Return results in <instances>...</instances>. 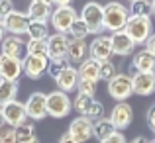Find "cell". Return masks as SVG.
<instances>
[{
	"label": "cell",
	"instance_id": "6da1fadb",
	"mask_svg": "<svg viewBox=\"0 0 155 143\" xmlns=\"http://www.w3.org/2000/svg\"><path fill=\"white\" fill-rule=\"evenodd\" d=\"M53 6V14H51V26L55 28L57 34L67 35L71 26L75 24V20L79 18L77 10L71 6V2H51Z\"/></svg>",
	"mask_w": 155,
	"mask_h": 143
},
{
	"label": "cell",
	"instance_id": "7a4b0ae2",
	"mask_svg": "<svg viewBox=\"0 0 155 143\" xmlns=\"http://www.w3.org/2000/svg\"><path fill=\"white\" fill-rule=\"evenodd\" d=\"M128 20H130V10L124 4L110 2L104 6V30H108L110 34L124 31Z\"/></svg>",
	"mask_w": 155,
	"mask_h": 143
},
{
	"label": "cell",
	"instance_id": "3957f363",
	"mask_svg": "<svg viewBox=\"0 0 155 143\" xmlns=\"http://www.w3.org/2000/svg\"><path fill=\"white\" fill-rule=\"evenodd\" d=\"M126 34L134 39L136 45H143L149 41L153 35V24L149 18H137V16H130L128 24H126Z\"/></svg>",
	"mask_w": 155,
	"mask_h": 143
},
{
	"label": "cell",
	"instance_id": "277c9868",
	"mask_svg": "<svg viewBox=\"0 0 155 143\" xmlns=\"http://www.w3.org/2000/svg\"><path fill=\"white\" fill-rule=\"evenodd\" d=\"M81 18L87 22L91 34L100 35L104 31V6L96 2H87L81 10Z\"/></svg>",
	"mask_w": 155,
	"mask_h": 143
},
{
	"label": "cell",
	"instance_id": "5b68a950",
	"mask_svg": "<svg viewBox=\"0 0 155 143\" xmlns=\"http://www.w3.org/2000/svg\"><path fill=\"white\" fill-rule=\"evenodd\" d=\"M108 94L118 102H126L130 96L134 94V83L132 76L124 75V73H118L112 80L108 83Z\"/></svg>",
	"mask_w": 155,
	"mask_h": 143
},
{
	"label": "cell",
	"instance_id": "8992f818",
	"mask_svg": "<svg viewBox=\"0 0 155 143\" xmlns=\"http://www.w3.org/2000/svg\"><path fill=\"white\" fill-rule=\"evenodd\" d=\"M4 26V30L8 31L10 35H26L28 34V28H30V16L28 12H20V10H12L10 14L6 16L4 20H0Z\"/></svg>",
	"mask_w": 155,
	"mask_h": 143
},
{
	"label": "cell",
	"instance_id": "52a82bcc",
	"mask_svg": "<svg viewBox=\"0 0 155 143\" xmlns=\"http://www.w3.org/2000/svg\"><path fill=\"white\" fill-rule=\"evenodd\" d=\"M73 108V102L69 94L61 90H53L47 94V114L51 118H65Z\"/></svg>",
	"mask_w": 155,
	"mask_h": 143
},
{
	"label": "cell",
	"instance_id": "ba28073f",
	"mask_svg": "<svg viewBox=\"0 0 155 143\" xmlns=\"http://www.w3.org/2000/svg\"><path fill=\"white\" fill-rule=\"evenodd\" d=\"M2 116H4V124H8V128H14V129L28 122L26 106L20 100H14L10 104L2 106Z\"/></svg>",
	"mask_w": 155,
	"mask_h": 143
},
{
	"label": "cell",
	"instance_id": "9c48e42d",
	"mask_svg": "<svg viewBox=\"0 0 155 143\" xmlns=\"http://www.w3.org/2000/svg\"><path fill=\"white\" fill-rule=\"evenodd\" d=\"M26 114L30 120L38 122V120H43L45 116H49L47 114V94H43V92H34V94H30V98L26 100Z\"/></svg>",
	"mask_w": 155,
	"mask_h": 143
},
{
	"label": "cell",
	"instance_id": "30bf717a",
	"mask_svg": "<svg viewBox=\"0 0 155 143\" xmlns=\"http://www.w3.org/2000/svg\"><path fill=\"white\" fill-rule=\"evenodd\" d=\"M88 55H91L92 59H96L98 63L110 61V57L114 55L110 35H98V37L92 39V43L88 45Z\"/></svg>",
	"mask_w": 155,
	"mask_h": 143
},
{
	"label": "cell",
	"instance_id": "8fae6325",
	"mask_svg": "<svg viewBox=\"0 0 155 143\" xmlns=\"http://www.w3.org/2000/svg\"><path fill=\"white\" fill-rule=\"evenodd\" d=\"M24 65V73H26L28 79H39L47 73L49 69V59L47 57H35V55H26L22 59Z\"/></svg>",
	"mask_w": 155,
	"mask_h": 143
},
{
	"label": "cell",
	"instance_id": "7c38bea8",
	"mask_svg": "<svg viewBox=\"0 0 155 143\" xmlns=\"http://www.w3.org/2000/svg\"><path fill=\"white\" fill-rule=\"evenodd\" d=\"M22 73H24L22 59H14V57L0 55V80H12V83H18V79H20Z\"/></svg>",
	"mask_w": 155,
	"mask_h": 143
},
{
	"label": "cell",
	"instance_id": "4fadbf2b",
	"mask_svg": "<svg viewBox=\"0 0 155 143\" xmlns=\"http://www.w3.org/2000/svg\"><path fill=\"white\" fill-rule=\"evenodd\" d=\"M108 118H110V122L114 124L116 129H124V128H128V125L132 124L134 110H132V106H130L128 102H118V104L112 108V112H110Z\"/></svg>",
	"mask_w": 155,
	"mask_h": 143
},
{
	"label": "cell",
	"instance_id": "5bb4252c",
	"mask_svg": "<svg viewBox=\"0 0 155 143\" xmlns=\"http://www.w3.org/2000/svg\"><path fill=\"white\" fill-rule=\"evenodd\" d=\"M67 133H71L79 143H87L92 135H94V132H92V122L87 120V118H83V116L75 118V120L69 124V132Z\"/></svg>",
	"mask_w": 155,
	"mask_h": 143
},
{
	"label": "cell",
	"instance_id": "9a60e30c",
	"mask_svg": "<svg viewBox=\"0 0 155 143\" xmlns=\"http://www.w3.org/2000/svg\"><path fill=\"white\" fill-rule=\"evenodd\" d=\"M134 94L149 96L155 92V73H136L132 76Z\"/></svg>",
	"mask_w": 155,
	"mask_h": 143
},
{
	"label": "cell",
	"instance_id": "2e32d148",
	"mask_svg": "<svg viewBox=\"0 0 155 143\" xmlns=\"http://www.w3.org/2000/svg\"><path fill=\"white\" fill-rule=\"evenodd\" d=\"M67 43H69L67 57H69L71 63H83V61L88 59L87 57L88 55V45H87L84 39H77V37H73V35L67 34Z\"/></svg>",
	"mask_w": 155,
	"mask_h": 143
},
{
	"label": "cell",
	"instance_id": "e0dca14e",
	"mask_svg": "<svg viewBox=\"0 0 155 143\" xmlns=\"http://www.w3.org/2000/svg\"><path fill=\"white\" fill-rule=\"evenodd\" d=\"M53 14V4L45 2V0H34L28 6V16H30L31 22H45L51 18Z\"/></svg>",
	"mask_w": 155,
	"mask_h": 143
},
{
	"label": "cell",
	"instance_id": "ac0fdd59",
	"mask_svg": "<svg viewBox=\"0 0 155 143\" xmlns=\"http://www.w3.org/2000/svg\"><path fill=\"white\" fill-rule=\"evenodd\" d=\"M79 80H81V76H79L77 67H69V69H65V71L61 73L59 76H57L55 83H57V86H59L61 92L69 94V92L77 90V86H79Z\"/></svg>",
	"mask_w": 155,
	"mask_h": 143
},
{
	"label": "cell",
	"instance_id": "d6986e66",
	"mask_svg": "<svg viewBox=\"0 0 155 143\" xmlns=\"http://www.w3.org/2000/svg\"><path fill=\"white\" fill-rule=\"evenodd\" d=\"M67 35L63 34H53L47 39V57L49 61L53 59H61V57H67Z\"/></svg>",
	"mask_w": 155,
	"mask_h": 143
},
{
	"label": "cell",
	"instance_id": "ffe728a7",
	"mask_svg": "<svg viewBox=\"0 0 155 143\" xmlns=\"http://www.w3.org/2000/svg\"><path fill=\"white\" fill-rule=\"evenodd\" d=\"M110 39H112L114 55H130V53H134V49H136L134 39L130 37L126 31H116V34L110 35Z\"/></svg>",
	"mask_w": 155,
	"mask_h": 143
},
{
	"label": "cell",
	"instance_id": "44dd1931",
	"mask_svg": "<svg viewBox=\"0 0 155 143\" xmlns=\"http://www.w3.org/2000/svg\"><path fill=\"white\" fill-rule=\"evenodd\" d=\"M24 51H26V43L18 35H6L2 41V55L4 57H14V59H22Z\"/></svg>",
	"mask_w": 155,
	"mask_h": 143
},
{
	"label": "cell",
	"instance_id": "7402d4cb",
	"mask_svg": "<svg viewBox=\"0 0 155 143\" xmlns=\"http://www.w3.org/2000/svg\"><path fill=\"white\" fill-rule=\"evenodd\" d=\"M132 67L136 69V73H155V57L147 49H141V51L134 53Z\"/></svg>",
	"mask_w": 155,
	"mask_h": 143
},
{
	"label": "cell",
	"instance_id": "603a6c76",
	"mask_svg": "<svg viewBox=\"0 0 155 143\" xmlns=\"http://www.w3.org/2000/svg\"><path fill=\"white\" fill-rule=\"evenodd\" d=\"M77 71H79V76L83 80H100V63L96 59H92V57L83 61L77 67Z\"/></svg>",
	"mask_w": 155,
	"mask_h": 143
},
{
	"label": "cell",
	"instance_id": "cb8c5ba5",
	"mask_svg": "<svg viewBox=\"0 0 155 143\" xmlns=\"http://www.w3.org/2000/svg\"><path fill=\"white\" fill-rule=\"evenodd\" d=\"M92 132H94V137H96V139L102 143V141L108 139V137H112L118 129L114 128V124L110 122V118H102V120H98V122H94V124H92Z\"/></svg>",
	"mask_w": 155,
	"mask_h": 143
},
{
	"label": "cell",
	"instance_id": "d4e9b609",
	"mask_svg": "<svg viewBox=\"0 0 155 143\" xmlns=\"http://www.w3.org/2000/svg\"><path fill=\"white\" fill-rule=\"evenodd\" d=\"M16 96H18V83L0 80V108L10 104V102H14Z\"/></svg>",
	"mask_w": 155,
	"mask_h": 143
},
{
	"label": "cell",
	"instance_id": "484cf974",
	"mask_svg": "<svg viewBox=\"0 0 155 143\" xmlns=\"http://www.w3.org/2000/svg\"><path fill=\"white\" fill-rule=\"evenodd\" d=\"M151 14H153V2H147V0H134V2H130V16L149 18Z\"/></svg>",
	"mask_w": 155,
	"mask_h": 143
},
{
	"label": "cell",
	"instance_id": "4316f807",
	"mask_svg": "<svg viewBox=\"0 0 155 143\" xmlns=\"http://www.w3.org/2000/svg\"><path fill=\"white\" fill-rule=\"evenodd\" d=\"M30 39H35V41H47L49 39V30H47L45 22H30V28H28V34Z\"/></svg>",
	"mask_w": 155,
	"mask_h": 143
},
{
	"label": "cell",
	"instance_id": "83f0119b",
	"mask_svg": "<svg viewBox=\"0 0 155 143\" xmlns=\"http://www.w3.org/2000/svg\"><path fill=\"white\" fill-rule=\"evenodd\" d=\"M92 104H94V98L92 96H83V94H77L75 100H73V108L77 110V114H81L83 118L88 116V112H91Z\"/></svg>",
	"mask_w": 155,
	"mask_h": 143
},
{
	"label": "cell",
	"instance_id": "f1b7e54d",
	"mask_svg": "<svg viewBox=\"0 0 155 143\" xmlns=\"http://www.w3.org/2000/svg\"><path fill=\"white\" fill-rule=\"evenodd\" d=\"M71 67V61H69V57H61V59H53L49 61V69H47V75L51 76V79H57V76L61 75V73L65 71V69Z\"/></svg>",
	"mask_w": 155,
	"mask_h": 143
},
{
	"label": "cell",
	"instance_id": "f546056e",
	"mask_svg": "<svg viewBox=\"0 0 155 143\" xmlns=\"http://www.w3.org/2000/svg\"><path fill=\"white\" fill-rule=\"evenodd\" d=\"M26 55L47 57V41H35V39H28V43H26ZM47 59H49V57H47Z\"/></svg>",
	"mask_w": 155,
	"mask_h": 143
},
{
	"label": "cell",
	"instance_id": "4dcf8cb0",
	"mask_svg": "<svg viewBox=\"0 0 155 143\" xmlns=\"http://www.w3.org/2000/svg\"><path fill=\"white\" fill-rule=\"evenodd\" d=\"M69 35H73V37H77V39H84L87 35H91V30H88L87 22H84L81 16L75 20V24L71 26V30H69Z\"/></svg>",
	"mask_w": 155,
	"mask_h": 143
},
{
	"label": "cell",
	"instance_id": "1f68e13d",
	"mask_svg": "<svg viewBox=\"0 0 155 143\" xmlns=\"http://www.w3.org/2000/svg\"><path fill=\"white\" fill-rule=\"evenodd\" d=\"M118 75V67L114 65V61H104V63H100V80H106V83H110V80L114 79V76Z\"/></svg>",
	"mask_w": 155,
	"mask_h": 143
},
{
	"label": "cell",
	"instance_id": "d6a6232c",
	"mask_svg": "<svg viewBox=\"0 0 155 143\" xmlns=\"http://www.w3.org/2000/svg\"><path fill=\"white\" fill-rule=\"evenodd\" d=\"M16 137H18V143L28 141V139H31V137H35L34 124H31V122H26V124H22L20 128H16Z\"/></svg>",
	"mask_w": 155,
	"mask_h": 143
},
{
	"label": "cell",
	"instance_id": "836d02e7",
	"mask_svg": "<svg viewBox=\"0 0 155 143\" xmlns=\"http://www.w3.org/2000/svg\"><path fill=\"white\" fill-rule=\"evenodd\" d=\"M96 90H98V80H79V86H77V92L83 96H92L94 98Z\"/></svg>",
	"mask_w": 155,
	"mask_h": 143
},
{
	"label": "cell",
	"instance_id": "e575fe53",
	"mask_svg": "<svg viewBox=\"0 0 155 143\" xmlns=\"http://www.w3.org/2000/svg\"><path fill=\"white\" fill-rule=\"evenodd\" d=\"M0 143H18L14 128H2L0 129Z\"/></svg>",
	"mask_w": 155,
	"mask_h": 143
},
{
	"label": "cell",
	"instance_id": "d590c367",
	"mask_svg": "<svg viewBox=\"0 0 155 143\" xmlns=\"http://www.w3.org/2000/svg\"><path fill=\"white\" fill-rule=\"evenodd\" d=\"M12 10H14V8H12L10 0H0V20H4Z\"/></svg>",
	"mask_w": 155,
	"mask_h": 143
},
{
	"label": "cell",
	"instance_id": "8d00e7d4",
	"mask_svg": "<svg viewBox=\"0 0 155 143\" xmlns=\"http://www.w3.org/2000/svg\"><path fill=\"white\" fill-rule=\"evenodd\" d=\"M102 143H128V141H126V137H124V133H122V132H116L112 137H108V139L102 141Z\"/></svg>",
	"mask_w": 155,
	"mask_h": 143
},
{
	"label": "cell",
	"instance_id": "74e56055",
	"mask_svg": "<svg viewBox=\"0 0 155 143\" xmlns=\"http://www.w3.org/2000/svg\"><path fill=\"white\" fill-rule=\"evenodd\" d=\"M147 124H149V128H151V132L155 133V104L147 110Z\"/></svg>",
	"mask_w": 155,
	"mask_h": 143
},
{
	"label": "cell",
	"instance_id": "f35d334b",
	"mask_svg": "<svg viewBox=\"0 0 155 143\" xmlns=\"http://www.w3.org/2000/svg\"><path fill=\"white\" fill-rule=\"evenodd\" d=\"M145 49H147L149 53H151V55L155 57V34L151 35V37H149V41L145 43Z\"/></svg>",
	"mask_w": 155,
	"mask_h": 143
},
{
	"label": "cell",
	"instance_id": "ab89813d",
	"mask_svg": "<svg viewBox=\"0 0 155 143\" xmlns=\"http://www.w3.org/2000/svg\"><path fill=\"white\" fill-rule=\"evenodd\" d=\"M59 143H79V141H77L71 133H63V135H61V139H59Z\"/></svg>",
	"mask_w": 155,
	"mask_h": 143
},
{
	"label": "cell",
	"instance_id": "60d3db41",
	"mask_svg": "<svg viewBox=\"0 0 155 143\" xmlns=\"http://www.w3.org/2000/svg\"><path fill=\"white\" fill-rule=\"evenodd\" d=\"M130 143H151V139H147V137H143V135H137V137H134Z\"/></svg>",
	"mask_w": 155,
	"mask_h": 143
},
{
	"label": "cell",
	"instance_id": "b9f144b4",
	"mask_svg": "<svg viewBox=\"0 0 155 143\" xmlns=\"http://www.w3.org/2000/svg\"><path fill=\"white\" fill-rule=\"evenodd\" d=\"M4 34H6V30H4V26H2V22H0V43L4 41Z\"/></svg>",
	"mask_w": 155,
	"mask_h": 143
},
{
	"label": "cell",
	"instance_id": "7bdbcfd3",
	"mask_svg": "<svg viewBox=\"0 0 155 143\" xmlns=\"http://www.w3.org/2000/svg\"><path fill=\"white\" fill-rule=\"evenodd\" d=\"M22 143H39L38 137H31V139H28V141H22Z\"/></svg>",
	"mask_w": 155,
	"mask_h": 143
},
{
	"label": "cell",
	"instance_id": "ee69618b",
	"mask_svg": "<svg viewBox=\"0 0 155 143\" xmlns=\"http://www.w3.org/2000/svg\"><path fill=\"white\" fill-rule=\"evenodd\" d=\"M2 125H4V116H2V108H0V129H2Z\"/></svg>",
	"mask_w": 155,
	"mask_h": 143
},
{
	"label": "cell",
	"instance_id": "f6af8a7d",
	"mask_svg": "<svg viewBox=\"0 0 155 143\" xmlns=\"http://www.w3.org/2000/svg\"><path fill=\"white\" fill-rule=\"evenodd\" d=\"M153 16H155V2H153Z\"/></svg>",
	"mask_w": 155,
	"mask_h": 143
},
{
	"label": "cell",
	"instance_id": "bcb514c9",
	"mask_svg": "<svg viewBox=\"0 0 155 143\" xmlns=\"http://www.w3.org/2000/svg\"><path fill=\"white\" fill-rule=\"evenodd\" d=\"M151 143H155V137H153V139H151Z\"/></svg>",
	"mask_w": 155,
	"mask_h": 143
}]
</instances>
